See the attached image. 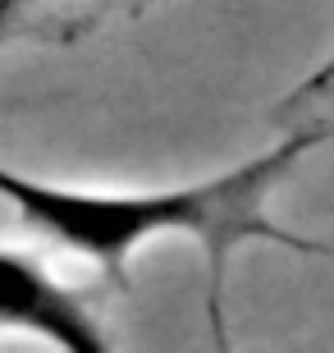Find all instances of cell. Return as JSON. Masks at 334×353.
<instances>
[{
	"label": "cell",
	"instance_id": "6da1fadb",
	"mask_svg": "<svg viewBox=\"0 0 334 353\" xmlns=\"http://www.w3.org/2000/svg\"><path fill=\"white\" fill-rule=\"evenodd\" d=\"M321 129L289 133L261 157H247L225 174L169 188H83V183H51L37 174L0 165V202L46 243L101 266L124 280L142 248L156 239H197L206 257V312L220 330V289L229 257L243 243H275L293 252L334 257V248L307 243L266 216L270 193L298 170V161L321 143Z\"/></svg>",
	"mask_w": 334,
	"mask_h": 353
},
{
	"label": "cell",
	"instance_id": "3957f363",
	"mask_svg": "<svg viewBox=\"0 0 334 353\" xmlns=\"http://www.w3.org/2000/svg\"><path fill=\"white\" fill-rule=\"evenodd\" d=\"M41 5H51V0H0V41L10 37L32 10H41Z\"/></svg>",
	"mask_w": 334,
	"mask_h": 353
},
{
	"label": "cell",
	"instance_id": "7a4b0ae2",
	"mask_svg": "<svg viewBox=\"0 0 334 353\" xmlns=\"http://www.w3.org/2000/svg\"><path fill=\"white\" fill-rule=\"evenodd\" d=\"M0 330L32 335L65 353H105L110 330L92 316L78 289H69L46 262L0 243Z\"/></svg>",
	"mask_w": 334,
	"mask_h": 353
},
{
	"label": "cell",
	"instance_id": "277c9868",
	"mask_svg": "<svg viewBox=\"0 0 334 353\" xmlns=\"http://www.w3.org/2000/svg\"><path fill=\"white\" fill-rule=\"evenodd\" d=\"M330 79H334V60H330V65H321V69H316V74H311V79L302 83V88H298V97H307V92L325 88V83H330Z\"/></svg>",
	"mask_w": 334,
	"mask_h": 353
}]
</instances>
